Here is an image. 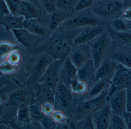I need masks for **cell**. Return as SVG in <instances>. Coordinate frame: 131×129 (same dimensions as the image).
<instances>
[{"mask_svg": "<svg viewBox=\"0 0 131 129\" xmlns=\"http://www.w3.org/2000/svg\"><path fill=\"white\" fill-rule=\"evenodd\" d=\"M122 16L125 20L131 21V7H127L123 11Z\"/></svg>", "mask_w": 131, "mask_h": 129, "instance_id": "obj_45", "label": "cell"}, {"mask_svg": "<svg viewBox=\"0 0 131 129\" xmlns=\"http://www.w3.org/2000/svg\"><path fill=\"white\" fill-rule=\"evenodd\" d=\"M24 17L13 14H8L0 17V23L6 28L7 31L23 28Z\"/></svg>", "mask_w": 131, "mask_h": 129, "instance_id": "obj_17", "label": "cell"}, {"mask_svg": "<svg viewBox=\"0 0 131 129\" xmlns=\"http://www.w3.org/2000/svg\"><path fill=\"white\" fill-rule=\"evenodd\" d=\"M131 86V69L118 63L115 72L110 82L107 99L114 93Z\"/></svg>", "mask_w": 131, "mask_h": 129, "instance_id": "obj_2", "label": "cell"}, {"mask_svg": "<svg viewBox=\"0 0 131 129\" xmlns=\"http://www.w3.org/2000/svg\"><path fill=\"white\" fill-rule=\"evenodd\" d=\"M103 25L89 26L82 28L73 39L74 46L88 44L106 31Z\"/></svg>", "mask_w": 131, "mask_h": 129, "instance_id": "obj_8", "label": "cell"}, {"mask_svg": "<svg viewBox=\"0 0 131 129\" xmlns=\"http://www.w3.org/2000/svg\"><path fill=\"white\" fill-rule=\"evenodd\" d=\"M110 82L105 81H94L87 95V99L95 97L108 90Z\"/></svg>", "mask_w": 131, "mask_h": 129, "instance_id": "obj_22", "label": "cell"}, {"mask_svg": "<svg viewBox=\"0 0 131 129\" xmlns=\"http://www.w3.org/2000/svg\"><path fill=\"white\" fill-rule=\"evenodd\" d=\"M71 91L63 83L59 82L55 90V108L57 110H68L71 107L72 97Z\"/></svg>", "mask_w": 131, "mask_h": 129, "instance_id": "obj_10", "label": "cell"}, {"mask_svg": "<svg viewBox=\"0 0 131 129\" xmlns=\"http://www.w3.org/2000/svg\"><path fill=\"white\" fill-rule=\"evenodd\" d=\"M78 69L73 64L69 56L62 62L60 71L59 82L63 83L70 89L72 81L77 77Z\"/></svg>", "mask_w": 131, "mask_h": 129, "instance_id": "obj_11", "label": "cell"}, {"mask_svg": "<svg viewBox=\"0 0 131 129\" xmlns=\"http://www.w3.org/2000/svg\"><path fill=\"white\" fill-rule=\"evenodd\" d=\"M40 6L47 12L52 14L56 10V0H38Z\"/></svg>", "mask_w": 131, "mask_h": 129, "instance_id": "obj_37", "label": "cell"}, {"mask_svg": "<svg viewBox=\"0 0 131 129\" xmlns=\"http://www.w3.org/2000/svg\"><path fill=\"white\" fill-rule=\"evenodd\" d=\"M36 87V91L37 95L45 102H49L54 105L55 103V92L50 88L38 84Z\"/></svg>", "mask_w": 131, "mask_h": 129, "instance_id": "obj_23", "label": "cell"}, {"mask_svg": "<svg viewBox=\"0 0 131 129\" xmlns=\"http://www.w3.org/2000/svg\"><path fill=\"white\" fill-rule=\"evenodd\" d=\"M126 124L127 129H131V111H126L122 115Z\"/></svg>", "mask_w": 131, "mask_h": 129, "instance_id": "obj_44", "label": "cell"}, {"mask_svg": "<svg viewBox=\"0 0 131 129\" xmlns=\"http://www.w3.org/2000/svg\"><path fill=\"white\" fill-rule=\"evenodd\" d=\"M54 60L49 54L45 53H41L34 63L27 84L28 85H32L35 83H37L48 66Z\"/></svg>", "mask_w": 131, "mask_h": 129, "instance_id": "obj_6", "label": "cell"}, {"mask_svg": "<svg viewBox=\"0 0 131 129\" xmlns=\"http://www.w3.org/2000/svg\"><path fill=\"white\" fill-rule=\"evenodd\" d=\"M23 27L30 33L36 36L43 37L46 34V29L39 23L37 19L24 20Z\"/></svg>", "mask_w": 131, "mask_h": 129, "instance_id": "obj_20", "label": "cell"}, {"mask_svg": "<svg viewBox=\"0 0 131 129\" xmlns=\"http://www.w3.org/2000/svg\"><path fill=\"white\" fill-rule=\"evenodd\" d=\"M126 23V25L128 27V29L129 31L131 32V21H128V20H125Z\"/></svg>", "mask_w": 131, "mask_h": 129, "instance_id": "obj_49", "label": "cell"}, {"mask_svg": "<svg viewBox=\"0 0 131 129\" xmlns=\"http://www.w3.org/2000/svg\"><path fill=\"white\" fill-rule=\"evenodd\" d=\"M112 113L108 102L103 107L92 114V118L95 129H108Z\"/></svg>", "mask_w": 131, "mask_h": 129, "instance_id": "obj_14", "label": "cell"}, {"mask_svg": "<svg viewBox=\"0 0 131 129\" xmlns=\"http://www.w3.org/2000/svg\"><path fill=\"white\" fill-rule=\"evenodd\" d=\"M80 128L82 129H95L92 119V115L86 116L79 123Z\"/></svg>", "mask_w": 131, "mask_h": 129, "instance_id": "obj_41", "label": "cell"}, {"mask_svg": "<svg viewBox=\"0 0 131 129\" xmlns=\"http://www.w3.org/2000/svg\"><path fill=\"white\" fill-rule=\"evenodd\" d=\"M112 113L122 116L127 111L126 89L115 92L108 99Z\"/></svg>", "mask_w": 131, "mask_h": 129, "instance_id": "obj_12", "label": "cell"}, {"mask_svg": "<svg viewBox=\"0 0 131 129\" xmlns=\"http://www.w3.org/2000/svg\"><path fill=\"white\" fill-rule=\"evenodd\" d=\"M73 64L78 69L92 59L91 49L89 44L73 46L69 55Z\"/></svg>", "mask_w": 131, "mask_h": 129, "instance_id": "obj_9", "label": "cell"}, {"mask_svg": "<svg viewBox=\"0 0 131 129\" xmlns=\"http://www.w3.org/2000/svg\"><path fill=\"white\" fill-rule=\"evenodd\" d=\"M39 15V12L36 6L29 1L23 0L19 10V16L28 20L37 19Z\"/></svg>", "mask_w": 131, "mask_h": 129, "instance_id": "obj_18", "label": "cell"}, {"mask_svg": "<svg viewBox=\"0 0 131 129\" xmlns=\"http://www.w3.org/2000/svg\"><path fill=\"white\" fill-rule=\"evenodd\" d=\"M18 42L27 48L30 47L37 36L34 35L24 28L12 30Z\"/></svg>", "mask_w": 131, "mask_h": 129, "instance_id": "obj_19", "label": "cell"}, {"mask_svg": "<svg viewBox=\"0 0 131 129\" xmlns=\"http://www.w3.org/2000/svg\"><path fill=\"white\" fill-rule=\"evenodd\" d=\"M18 66L13 64L6 61H3L0 65L1 72L4 74H10L15 72L17 69Z\"/></svg>", "mask_w": 131, "mask_h": 129, "instance_id": "obj_36", "label": "cell"}, {"mask_svg": "<svg viewBox=\"0 0 131 129\" xmlns=\"http://www.w3.org/2000/svg\"><path fill=\"white\" fill-rule=\"evenodd\" d=\"M17 119L19 122L24 123H29L31 119L29 107H27L23 102L20 105L17 112Z\"/></svg>", "mask_w": 131, "mask_h": 129, "instance_id": "obj_28", "label": "cell"}, {"mask_svg": "<svg viewBox=\"0 0 131 129\" xmlns=\"http://www.w3.org/2000/svg\"><path fill=\"white\" fill-rule=\"evenodd\" d=\"M89 43H91L89 45L91 49L92 59L96 69L106 59L113 43L112 38L111 35L105 31Z\"/></svg>", "mask_w": 131, "mask_h": 129, "instance_id": "obj_1", "label": "cell"}, {"mask_svg": "<svg viewBox=\"0 0 131 129\" xmlns=\"http://www.w3.org/2000/svg\"><path fill=\"white\" fill-rule=\"evenodd\" d=\"M29 111L31 119L39 121L44 116L41 107L37 104H33L29 106Z\"/></svg>", "mask_w": 131, "mask_h": 129, "instance_id": "obj_33", "label": "cell"}, {"mask_svg": "<svg viewBox=\"0 0 131 129\" xmlns=\"http://www.w3.org/2000/svg\"><path fill=\"white\" fill-rule=\"evenodd\" d=\"M7 4L10 14L19 16V12L23 0H4Z\"/></svg>", "mask_w": 131, "mask_h": 129, "instance_id": "obj_35", "label": "cell"}, {"mask_svg": "<svg viewBox=\"0 0 131 129\" xmlns=\"http://www.w3.org/2000/svg\"><path fill=\"white\" fill-rule=\"evenodd\" d=\"M19 49V47L16 44L8 41H1L0 43L1 60L4 61L10 53Z\"/></svg>", "mask_w": 131, "mask_h": 129, "instance_id": "obj_26", "label": "cell"}, {"mask_svg": "<svg viewBox=\"0 0 131 129\" xmlns=\"http://www.w3.org/2000/svg\"><path fill=\"white\" fill-rule=\"evenodd\" d=\"M123 7V2L118 0H98L91 12L100 18H111L118 13Z\"/></svg>", "mask_w": 131, "mask_h": 129, "instance_id": "obj_3", "label": "cell"}, {"mask_svg": "<svg viewBox=\"0 0 131 129\" xmlns=\"http://www.w3.org/2000/svg\"><path fill=\"white\" fill-rule=\"evenodd\" d=\"M117 64L114 60L105 59L96 69L95 81H105L110 82L115 72Z\"/></svg>", "mask_w": 131, "mask_h": 129, "instance_id": "obj_13", "label": "cell"}, {"mask_svg": "<svg viewBox=\"0 0 131 129\" xmlns=\"http://www.w3.org/2000/svg\"><path fill=\"white\" fill-rule=\"evenodd\" d=\"M73 39L65 34L58 45L51 53L50 55L54 60H63L69 56L70 51L73 47Z\"/></svg>", "mask_w": 131, "mask_h": 129, "instance_id": "obj_15", "label": "cell"}, {"mask_svg": "<svg viewBox=\"0 0 131 129\" xmlns=\"http://www.w3.org/2000/svg\"><path fill=\"white\" fill-rule=\"evenodd\" d=\"M62 62L59 60H53L37 83L50 88L55 92L56 87L59 82L60 71Z\"/></svg>", "mask_w": 131, "mask_h": 129, "instance_id": "obj_7", "label": "cell"}, {"mask_svg": "<svg viewBox=\"0 0 131 129\" xmlns=\"http://www.w3.org/2000/svg\"><path fill=\"white\" fill-rule=\"evenodd\" d=\"M113 57L117 63L131 69V49L130 51L121 49L115 51Z\"/></svg>", "mask_w": 131, "mask_h": 129, "instance_id": "obj_24", "label": "cell"}, {"mask_svg": "<svg viewBox=\"0 0 131 129\" xmlns=\"http://www.w3.org/2000/svg\"><path fill=\"white\" fill-rule=\"evenodd\" d=\"M129 31L126 32H117L114 30L112 35H111L113 42L118 48L131 46V32Z\"/></svg>", "mask_w": 131, "mask_h": 129, "instance_id": "obj_21", "label": "cell"}, {"mask_svg": "<svg viewBox=\"0 0 131 129\" xmlns=\"http://www.w3.org/2000/svg\"><path fill=\"white\" fill-rule=\"evenodd\" d=\"M41 108L43 114L48 116H51L55 110L54 105L49 102L43 103L41 106Z\"/></svg>", "mask_w": 131, "mask_h": 129, "instance_id": "obj_42", "label": "cell"}, {"mask_svg": "<svg viewBox=\"0 0 131 129\" xmlns=\"http://www.w3.org/2000/svg\"><path fill=\"white\" fill-rule=\"evenodd\" d=\"M102 25V22L99 17L93 14H81L66 20L62 24L66 30L81 29L91 25Z\"/></svg>", "mask_w": 131, "mask_h": 129, "instance_id": "obj_4", "label": "cell"}, {"mask_svg": "<svg viewBox=\"0 0 131 129\" xmlns=\"http://www.w3.org/2000/svg\"><path fill=\"white\" fill-rule=\"evenodd\" d=\"M9 9L4 0L0 1V17L10 14Z\"/></svg>", "mask_w": 131, "mask_h": 129, "instance_id": "obj_43", "label": "cell"}, {"mask_svg": "<svg viewBox=\"0 0 131 129\" xmlns=\"http://www.w3.org/2000/svg\"><path fill=\"white\" fill-rule=\"evenodd\" d=\"M51 117L58 124L63 123L67 121L68 120L63 111L60 110L55 109Z\"/></svg>", "mask_w": 131, "mask_h": 129, "instance_id": "obj_40", "label": "cell"}, {"mask_svg": "<svg viewBox=\"0 0 131 129\" xmlns=\"http://www.w3.org/2000/svg\"><path fill=\"white\" fill-rule=\"evenodd\" d=\"M95 70L92 60L90 59L84 65L78 69L77 78L88 85L93 83L95 81Z\"/></svg>", "mask_w": 131, "mask_h": 129, "instance_id": "obj_16", "label": "cell"}, {"mask_svg": "<svg viewBox=\"0 0 131 129\" xmlns=\"http://www.w3.org/2000/svg\"><path fill=\"white\" fill-rule=\"evenodd\" d=\"M112 25L114 30L117 32L129 31L125 21L122 18H115L112 20Z\"/></svg>", "mask_w": 131, "mask_h": 129, "instance_id": "obj_34", "label": "cell"}, {"mask_svg": "<svg viewBox=\"0 0 131 129\" xmlns=\"http://www.w3.org/2000/svg\"><path fill=\"white\" fill-rule=\"evenodd\" d=\"M25 98V94L21 91H18L13 93L9 98L8 104L11 107H19L23 102Z\"/></svg>", "mask_w": 131, "mask_h": 129, "instance_id": "obj_31", "label": "cell"}, {"mask_svg": "<svg viewBox=\"0 0 131 129\" xmlns=\"http://www.w3.org/2000/svg\"><path fill=\"white\" fill-rule=\"evenodd\" d=\"M26 1H27L32 3L33 4H34L35 6H36L37 7H38L39 6H41L40 4L39 3V1H38V0H26Z\"/></svg>", "mask_w": 131, "mask_h": 129, "instance_id": "obj_48", "label": "cell"}, {"mask_svg": "<svg viewBox=\"0 0 131 129\" xmlns=\"http://www.w3.org/2000/svg\"><path fill=\"white\" fill-rule=\"evenodd\" d=\"M127 111H131V86L126 89Z\"/></svg>", "mask_w": 131, "mask_h": 129, "instance_id": "obj_46", "label": "cell"}, {"mask_svg": "<svg viewBox=\"0 0 131 129\" xmlns=\"http://www.w3.org/2000/svg\"><path fill=\"white\" fill-rule=\"evenodd\" d=\"M39 122L44 129H57L59 124L53 119L51 116L48 115H44Z\"/></svg>", "mask_w": 131, "mask_h": 129, "instance_id": "obj_32", "label": "cell"}, {"mask_svg": "<svg viewBox=\"0 0 131 129\" xmlns=\"http://www.w3.org/2000/svg\"><path fill=\"white\" fill-rule=\"evenodd\" d=\"M118 1H122L123 2V1H125V0H118Z\"/></svg>", "mask_w": 131, "mask_h": 129, "instance_id": "obj_50", "label": "cell"}, {"mask_svg": "<svg viewBox=\"0 0 131 129\" xmlns=\"http://www.w3.org/2000/svg\"><path fill=\"white\" fill-rule=\"evenodd\" d=\"M79 0H56V9L65 12L73 11Z\"/></svg>", "mask_w": 131, "mask_h": 129, "instance_id": "obj_29", "label": "cell"}, {"mask_svg": "<svg viewBox=\"0 0 131 129\" xmlns=\"http://www.w3.org/2000/svg\"><path fill=\"white\" fill-rule=\"evenodd\" d=\"M6 60L15 65L18 66L21 61L22 56L18 50L13 51L10 53L6 58Z\"/></svg>", "mask_w": 131, "mask_h": 129, "instance_id": "obj_38", "label": "cell"}, {"mask_svg": "<svg viewBox=\"0 0 131 129\" xmlns=\"http://www.w3.org/2000/svg\"><path fill=\"white\" fill-rule=\"evenodd\" d=\"M108 129H127L123 117L112 113Z\"/></svg>", "mask_w": 131, "mask_h": 129, "instance_id": "obj_30", "label": "cell"}, {"mask_svg": "<svg viewBox=\"0 0 131 129\" xmlns=\"http://www.w3.org/2000/svg\"><path fill=\"white\" fill-rule=\"evenodd\" d=\"M69 88L71 92L77 94L82 95L87 92L89 85L80 81L77 77L70 83Z\"/></svg>", "mask_w": 131, "mask_h": 129, "instance_id": "obj_25", "label": "cell"}, {"mask_svg": "<svg viewBox=\"0 0 131 129\" xmlns=\"http://www.w3.org/2000/svg\"><path fill=\"white\" fill-rule=\"evenodd\" d=\"M95 0H79L73 11L79 12L89 8L93 4Z\"/></svg>", "mask_w": 131, "mask_h": 129, "instance_id": "obj_39", "label": "cell"}, {"mask_svg": "<svg viewBox=\"0 0 131 129\" xmlns=\"http://www.w3.org/2000/svg\"></svg>", "mask_w": 131, "mask_h": 129, "instance_id": "obj_51", "label": "cell"}, {"mask_svg": "<svg viewBox=\"0 0 131 129\" xmlns=\"http://www.w3.org/2000/svg\"><path fill=\"white\" fill-rule=\"evenodd\" d=\"M66 15L63 13L54 12L52 14L49 22V28L51 31H53L59 29L66 20Z\"/></svg>", "mask_w": 131, "mask_h": 129, "instance_id": "obj_27", "label": "cell"}, {"mask_svg": "<svg viewBox=\"0 0 131 129\" xmlns=\"http://www.w3.org/2000/svg\"><path fill=\"white\" fill-rule=\"evenodd\" d=\"M73 125L68 122V121L65 123L62 124H59L57 129H70L74 128Z\"/></svg>", "mask_w": 131, "mask_h": 129, "instance_id": "obj_47", "label": "cell"}, {"mask_svg": "<svg viewBox=\"0 0 131 129\" xmlns=\"http://www.w3.org/2000/svg\"><path fill=\"white\" fill-rule=\"evenodd\" d=\"M108 90L95 97L86 99L77 107V110L82 115H92L103 107L108 102Z\"/></svg>", "mask_w": 131, "mask_h": 129, "instance_id": "obj_5", "label": "cell"}]
</instances>
